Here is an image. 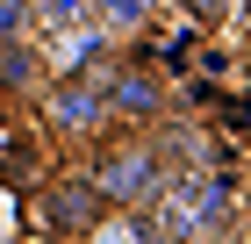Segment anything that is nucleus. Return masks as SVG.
Listing matches in <instances>:
<instances>
[{
  "mask_svg": "<svg viewBox=\"0 0 251 244\" xmlns=\"http://www.w3.org/2000/svg\"><path fill=\"white\" fill-rule=\"evenodd\" d=\"M100 216H108V208H100L86 165H58V172H43V180H36V230H43V237L79 244Z\"/></svg>",
  "mask_w": 251,
  "mask_h": 244,
  "instance_id": "nucleus-4",
  "label": "nucleus"
},
{
  "mask_svg": "<svg viewBox=\"0 0 251 244\" xmlns=\"http://www.w3.org/2000/svg\"><path fill=\"white\" fill-rule=\"evenodd\" d=\"M43 86H50L43 51H36V43H7V51H0V94H7V101H36Z\"/></svg>",
  "mask_w": 251,
  "mask_h": 244,
  "instance_id": "nucleus-5",
  "label": "nucleus"
},
{
  "mask_svg": "<svg viewBox=\"0 0 251 244\" xmlns=\"http://www.w3.org/2000/svg\"><path fill=\"white\" fill-rule=\"evenodd\" d=\"M100 86V101H108V115H115V130H129V136H144L158 122V115H165V72H151V65H144V57H108V65H100V72H86Z\"/></svg>",
  "mask_w": 251,
  "mask_h": 244,
  "instance_id": "nucleus-2",
  "label": "nucleus"
},
{
  "mask_svg": "<svg viewBox=\"0 0 251 244\" xmlns=\"http://www.w3.org/2000/svg\"><path fill=\"white\" fill-rule=\"evenodd\" d=\"M79 244H165V237H158L151 216H115V208H108V216H100Z\"/></svg>",
  "mask_w": 251,
  "mask_h": 244,
  "instance_id": "nucleus-6",
  "label": "nucleus"
},
{
  "mask_svg": "<svg viewBox=\"0 0 251 244\" xmlns=\"http://www.w3.org/2000/svg\"><path fill=\"white\" fill-rule=\"evenodd\" d=\"M86 180H94L100 208H115V216H151L158 194L173 187V165L158 158L151 136H108V144H94Z\"/></svg>",
  "mask_w": 251,
  "mask_h": 244,
  "instance_id": "nucleus-1",
  "label": "nucleus"
},
{
  "mask_svg": "<svg viewBox=\"0 0 251 244\" xmlns=\"http://www.w3.org/2000/svg\"><path fill=\"white\" fill-rule=\"evenodd\" d=\"M36 122L58 144H108L115 136V115H108V101H100L94 79H50L36 94Z\"/></svg>",
  "mask_w": 251,
  "mask_h": 244,
  "instance_id": "nucleus-3",
  "label": "nucleus"
}]
</instances>
